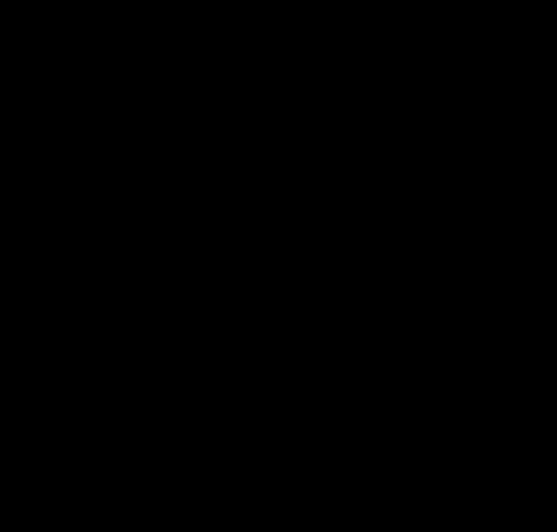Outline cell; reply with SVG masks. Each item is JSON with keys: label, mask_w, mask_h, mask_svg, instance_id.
Instances as JSON below:
<instances>
[]
</instances>
